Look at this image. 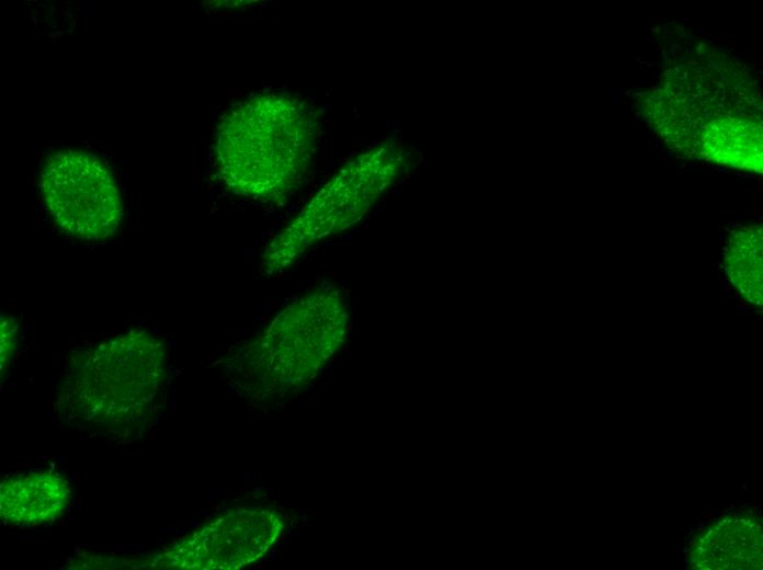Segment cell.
<instances>
[{
	"label": "cell",
	"instance_id": "3957f363",
	"mask_svg": "<svg viewBox=\"0 0 763 570\" xmlns=\"http://www.w3.org/2000/svg\"><path fill=\"white\" fill-rule=\"evenodd\" d=\"M349 322L344 289L321 283L286 305L239 352L235 366L240 384L262 399L306 386L339 352Z\"/></svg>",
	"mask_w": 763,
	"mask_h": 570
},
{
	"label": "cell",
	"instance_id": "52a82bcc",
	"mask_svg": "<svg viewBox=\"0 0 763 570\" xmlns=\"http://www.w3.org/2000/svg\"><path fill=\"white\" fill-rule=\"evenodd\" d=\"M70 498L68 481L55 471L14 475L0 485V515L11 525L50 523L62 514Z\"/></svg>",
	"mask_w": 763,
	"mask_h": 570
},
{
	"label": "cell",
	"instance_id": "8992f818",
	"mask_svg": "<svg viewBox=\"0 0 763 570\" xmlns=\"http://www.w3.org/2000/svg\"><path fill=\"white\" fill-rule=\"evenodd\" d=\"M277 512L239 508L226 512L173 544L160 565L172 569L236 570L266 554L283 531Z\"/></svg>",
	"mask_w": 763,
	"mask_h": 570
},
{
	"label": "cell",
	"instance_id": "277c9868",
	"mask_svg": "<svg viewBox=\"0 0 763 570\" xmlns=\"http://www.w3.org/2000/svg\"><path fill=\"white\" fill-rule=\"evenodd\" d=\"M409 155L385 144L348 162L266 247L262 270L272 276L289 269L317 241L360 221L408 170Z\"/></svg>",
	"mask_w": 763,
	"mask_h": 570
},
{
	"label": "cell",
	"instance_id": "6da1fadb",
	"mask_svg": "<svg viewBox=\"0 0 763 570\" xmlns=\"http://www.w3.org/2000/svg\"><path fill=\"white\" fill-rule=\"evenodd\" d=\"M296 99L259 95L231 106L216 132L220 179L234 193L278 201L296 189L314 147L316 124Z\"/></svg>",
	"mask_w": 763,
	"mask_h": 570
},
{
	"label": "cell",
	"instance_id": "5b68a950",
	"mask_svg": "<svg viewBox=\"0 0 763 570\" xmlns=\"http://www.w3.org/2000/svg\"><path fill=\"white\" fill-rule=\"evenodd\" d=\"M39 190L56 225L84 240L111 237L121 226L124 207L118 184L96 155L61 148L43 162Z\"/></svg>",
	"mask_w": 763,
	"mask_h": 570
},
{
	"label": "cell",
	"instance_id": "ba28073f",
	"mask_svg": "<svg viewBox=\"0 0 763 570\" xmlns=\"http://www.w3.org/2000/svg\"><path fill=\"white\" fill-rule=\"evenodd\" d=\"M726 270L731 282L751 303H762V235L753 226L734 231L726 251Z\"/></svg>",
	"mask_w": 763,
	"mask_h": 570
},
{
	"label": "cell",
	"instance_id": "9c48e42d",
	"mask_svg": "<svg viewBox=\"0 0 763 570\" xmlns=\"http://www.w3.org/2000/svg\"><path fill=\"white\" fill-rule=\"evenodd\" d=\"M15 327L13 319L1 320V372L3 373L14 352Z\"/></svg>",
	"mask_w": 763,
	"mask_h": 570
},
{
	"label": "cell",
	"instance_id": "7a4b0ae2",
	"mask_svg": "<svg viewBox=\"0 0 763 570\" xmlns=\"http://www.w3.org/2000/svg\"><path fill=\"white\" fill-rule=\"evenodd\" d=\"M164 380L163 344L134 330L70 356L57 409L69 420L129 436L151 415Z\"/></svg>",
	"mask_w": 763,
	"mask_h": 570
}]
</instances>
